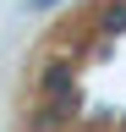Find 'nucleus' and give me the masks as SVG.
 <instances>
[{
    "mask_svg": "<svg viewBox=\"0 0 126 132\" xmlns=\"http://www.w3.org/2000/svg\"><path fill=\"white\" fill-rule=\"evenodd\" d=\"M38 88H50L55 99H71V72H66L60 61H50V66L38 72Z\"/></svg>",
    "mask_w": 126,
    "mask_h": 132,
    "instance_id": "f257e3e1",
    "label": "nucleus"
},
{
    "mask_svg": "<svg viewBox=\"0 0 126 132\" xmlns=\"http://www.w3.org/2000/svg\"><path fill=\"white\" fill-rule=\"evenodd\" d=\"M126 28V11H104V33H121Z\"/></svg>",
    "mask_w": 126,
    "mask_h": 132,
    "instance_id": "f03ea898",
    "label": "nucleus"
}]
</instances>
